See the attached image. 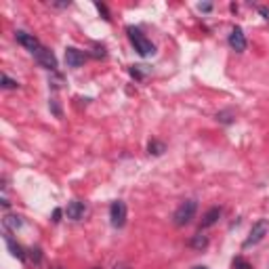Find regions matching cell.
<instances>
[{
	"instance_id": "obj_1",
	"label": "cell",
	"mask_w": 269,
	"mask_h": 269,
	"mask_svg": "<svg viewBox=\"0 0 269 269\" xmlns=\"http://www.w3.org/2000/svg\"><path fill=\"white\" fill-rule=\"evenodd\" d=\"M126 32H129V38H131L133 47H135V51L139 55H143V57H147V55H153V45L137 30V27H126Z\"/></svg>"
},
{
	"instance_id": "obj_2",
	"label": "cell",
	"mask_w": 269,
	"mask_h": 269,
	"mask_svg": "<svg viewBox=\"0 0 269 269\" xmlns=\"http://www.w3.org/2000/svg\"><path fill=\"white\" fill-rule=\"evenodd\" d=\"M196 208H198L196 200H185V202H183V204H181V206L175 210L173 221H175V225H177V227H183V225H187V223L194 219V215H196Z\"/></svg>"
},
{
	"instance_id": "obj_3",
	"label": "cell",
	"mask_w": 269,
	"mask_h": 269,
	"mask_svg": "<svg viewBox=\"0 0 269 269\" xmlns=\"http://www.w3.org/2000/svg\"><path fill=\"white\" fill-rule=\"evenodd\" d=\"M267 232H269V219H259L257 223L252 225L250 236H248V240L244 242V248H248V246H252V244H259L261 240L267 236Z\"/></svg>"
},
{
	"instance_id": "obj_4",
	"label": "cell",
	"mask_w": 269,
	"mask_h": 269,
	"mask_svg": "<svg viewBox=\"0 0 269 269\" xmlns=\"http://www.w3.org/2000/svg\"><path fill=\"white\" fill-rule=\"evenodd\" d=\"M109 219H111V225H114V227H124V223H126V204L122 200L111 202Z\"/></svg>"
},
{
	"instance_id": "obj_5",
	"label": "cell",
	"mask_w": 269,
	"mask_h": 269,
	"mask_svg": "<svg viewBox=\"0 0 269 269\" xmlns=\"http://www.w3.org/2000/svg\"><path fill=\"white\" fill-rule=\"evenodd\" d=\"M34 57H36V61L42 65V67H47V69H51V72H55L57 69V57L53 55V51H49L47 47H40L36 53H32Z\"/></svg>"
},
{
	"instance_id": "obj_6",
	"label": "cell",
	"mask_w": 269,
	"mask_h": 269,
	"mask_svg": "<svg viewBox=\"0 0 269 269\" xmlns=\"http://www.w3.org/2000/svg\"><path fill=\"white\" fill-rule=\"evenodd\" d=\"M15 38H17L19 45H21V47H25L30 53H36V51L42 47L34 34H27V32H21V30H19V32H15Z\"/></svg>"
},
{
	"instance_id": "obj_7",
	"label": "cell",
	"mask_w": 269,
	"mask_h": 269,
	"mask_svg": "<svg viewBox=\"0 0 269 269\" xmlns=\"http://www.w3.org/2000/svg\"><path fill=\"white\" fill-rule=\"evenodd\" d=\"M84 59H87V55H84L80 49H74V47L65 49V63L69 67H80L84 63Z\"/></svg>"
},
{
	"instance_id": "obj_8",
	"label": "cell",
	"mask_w": 269,
	"mask_h": 269,
	"mask_svg": "<svg viewBox=\"0 0 269 269\" xmlns=\"http://www.w3.org/2000/svg\"><path fill=\"white\" fill-rule=\"evenodd\" d=\"M229 47L238 53H244L246 51V38H244V32L240 27H234L232 34H229Z\"/></svg>"
},
{
	"instance_id": "obj_9",
	"label": "cell",
	"mask_w": 269,
	"mask_h": 269,
	"mask_svg": "<svg viewBox=\"0 0 269 269\" xmlns=\"http://www.w3.org/2000/svg\"><path fill=\"white\" fill-rule=\"evenodd\" d=\"M84 212H87V206H84L82 202H69L67 204V208H65V215H67V219H72V221H80L82 217H84Z\"/></svg>"
},
{
	"instance_id": "obj_10",
	"label": "cell",
	"mask_w": 269,
	"mask_h": 269,
	"mask_svg": "<svg viewBox=\"0 0 269 269\" xmlns=\"http://www.w3.org/2000/svg\"><path fill=\"white\" fill-rule=\"evenodd\" d=\"M5 242H7V246H9V250H11V254H13V257H15V259H19V261H23L25 259V252H23V248L15 242V240H13L11 238V234L7 232L5 234Z\"/></svg>"
},
{
	"instance_id": "obj_11",
	"label": "cell",
	"mask_w": 269,
	"mask_h": 269,
	"mask_svg": "<svg viewBox=\"0 0 269 269\" xmlns=\"http://www.w3.org/2000/svg\"><path fill=\"white\" fill-rule=\"evenodd\" d=\"M219 217H221V208H210L202 219V227H212L219 221Z\"/></svg>"
},
{
	"instance_id": "obj_12",
	"label": "cell",
	"mask_w": 269,
	"mask_h": 269,
	"mask_svg": "<svg viewBox=\"0 0 269 269\" xmlns=\"http://www.w3.org/2000/svg\"><path fill=\"white\" fill-rule=\"evenodd\" d=\"M21 225H23L21 217H15V215H7L5 217V227L7 229H19Z\"/></svg>"
},
{
	"instance_id": "obj_13",
	"label": "cell",
	"mask_w": 269,
	"mask_h": 269,
	"mask_svg": "<svg viewBox=\"0 0 269 269\" xmlns=\"http://www.w3.org/2000/svg\"><path fill=\"white\" fill-rule=\"evenodd\" d=\"M191 246H194V248H198V250L206 248V246H208V238H206L204 234H196V236H194V240H191Z\"/></svg>"
},
{
	"instance_id": "obj_14",
	"label": "cell",
	"mask_w": 269,
	"mask_h": 269,
	"mask_svg": "<svg viewBox=\"0 0 269 269\" xmlns=\"http://www.w3.org/2000/svg\"><path fill=\"white\" fill-rule=\"evenodd\" d=\"M147 151L153 153V156H162L166 151V145L162 143V141H151V143L147 145Z\"/></svg>"
},
{
	"instance_id": "obj_15",
	"label": "cell",
	"mask_w": 269,
	"mask_h": 269,
	"mask_svg": "<svg viewBox=\"0 0 269 269\" xmlns=\"http://www.w3.org/2000/svg\"><path fill=\"white\" fill-rule=\"evenodd\" d=\"M232 267H234V269H252V265H250L246 259H242V257H236V259L232 261Z\"/></svg>"
},
{
	"instance_id": "obj_16",
	"label": "cell",
	"mask_w": 269,
	"mask_h": 269,
	"mask_svg": "<svg viewBox=\"0 0 269 269\" xmlns=\"http://www.w3.org/2000/svg\"><path fill=\"white\" fill-rule=\"evenodd\" d=\"M3 87L5 89H17L19 84H17V80H11L7 74H3Z\"/></svg>"
},
{
	"instance_id": "obj_17",
	"label": "cell",
	"mask_w": 269,
	"mask_h": 269,
	"mask_svg": "<svg viewBox=\"0 0 269 269\" xmlns=\"http://www.w3.org/2000/svg\"><path fill=\"white\" fill-rule=\"evenodd\" d=\"M95 7H97V11H99V13H101V15H103V19H105V21H109V19H111V17H109V13H107V9H105V5L97 3Z\"/></svg>"
},
{
	"instance_id": "obj_18",
	"label": "cell",
	"mask_w": 269,
	"mask_h": 269,
	"mask_svg": "<svg viewBox=\"0 0 269 269\" xmlns=\"http://www.w3.org/2000/svg\"><path fill=\"white\" fill-rule=\"evenodd\" d=\"M95 57H103V55H105V49L103 47H99V45H95Z\"/></svg>"
},
{
	"instance_id": "obj_19",
	"label": "cell",
	"mask_w": 269,
	"mask_h": 269,
	"mask_svg": "<svg viewBox=\"0 0 269 269\" xmlns=\"http://www.w3.org/2000/svg\"><path fill=\"white\" fill-rule=\"evenodd\" d=\"M32 259H34V263H40V250L38 248L32 250Z\"/></svg>"
},
{
	"instance_id": "obj_20",
	"label": "cell",
	"mask_w": 269,
	"mask_h": 269,
	"mask_svg": "<svg viewBox=\"0 0 269 269\" xmlns=\"http://www.w3.org/2000/svg\"><path fill=\"white\" fill-rule=\"evenodd\" d=\"M53 221H55V223H57V221H61V210H59V208L53 212Z\"/></svg>"
},
{
	"instance_id": "obj_21",
	"label": "cell",
	"mask_w": 269,
	"mask_h": 269,
	"mask_svg": "<svg viewBox=\"0 0 269 269\" xmlns=\"http://www.w3.org/2000/svg\"><path fill=\"white\" fill-rule=\"evenodd\" d=\"M53 7H59V9H65V7H69V3H51Z\"/></svg>"
},
{
	"instance_id": "obj_22",
	"label": "cell",
	"mask_w": 269,
	"mask_h": 269,
	"mask_svg": "<svg viewBox=\"0 0 269 269\" xmlns=\"http://www.w3.org/2000/svg\"><path fill=\"white\" fill-rule=\"evenodd\" d=\"M114 269H131V265H126V263H118Z\"/></svg>"
},
{
	"instance_id": "obj_23",
	"label": "cell",
	"mask_w": 269,
	"mask_h": 269,
	"mask_svg": "<svg viewBox=\"0 0 269 269\" xmlns=\"http://www.w3.org/2000/svg\"><path fill=\"white\" fill-rule=\"evenodd\" d=\"M200 11H210V5H200Z\"/></svg>"
},
{
	"instance_id": "obj_24",
	"label": "cell",
	"mask_w": 269,
	"mask_h": 269,
	"mask_svg": "<svg viewBox=\"0 0 269 269\" xmlns=\"http://www.w3.org/2000/svg\"><path fill=\"white\" fill-rule=\"evenodd\" d=\"M51 269H63V267H51Z\"/></svg>"
},
{
	"instance_id": "obj_25",
	"label": "cell",
	"mask_w": 269,
	"mask_h": 269,
	"mask_svg": "<svg viewBox=\"0 0 269 269\" xmlns=\"http://www.w3.org/2000/svg\"><path fill=\"white\" fill-rule=\"evenodd\" d=\"M196 269H206V267H196Z\"/></svg>"
}]
</instances>
